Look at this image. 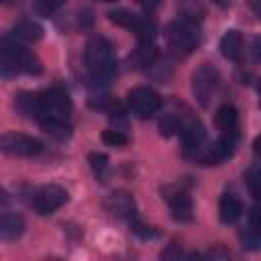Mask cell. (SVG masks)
Here are the masks:
<instances>
[{
    "instance_id": "1",
    "label": "cell",
    "mask_w": 261,
    "mask_h": 261,
    "mask_svg": "<svg viewBox=\"0 0 261 261\" xmlns=\"http://www.w3.org/2000/svg\"><path fill=\"white\" fill-rule=\"evenodd\" d=\"M86 67L90 71V80L94 88L106 86L112 75L116 73V55H114V45L106 37H92L86 45L84 53Z\"/></svg>"
},
{
    "instance_id": "2",
    "label": "cell",
    "mask_w": 261,
    "mask_h": 261,
    "mask_svg": "<svg viewBox=\"0 0 261 261\" xmlns=\"http://www.w3.org/2000/svg\"><path fill=\"white\" fill-rule=\"evenodd\" d=\"M12 73H41L39 59L20 43L4 39L2 43V75Z\"/></svg>"
},
{
    "instance_id": "3",
    "label": "cell",
    "mask_w": 261,
    "mask_h": 261,
    "mask_svg": "<svg viewBox=\"0 0 261 261\" xmlns=\"http://www.w3.org/2000/svg\"><path fill=\"white\" fill-rule=\"evenodd\" d=\"M163 37L167 41V47L175 55H188L200 45L198 24L190 22V20H184V18L169 22L163 31Z\"/></svg>"
},
{
    "instance_id": "4",
    "label": "cell",
    "mask_w": 261,
    "mask_h": 261,
    "mask_svg": "<svg viewBox=\"0 0 261 261\" xmlns=\"http://www.w3.org/2000/svg\"><path fill=\"white\" fill-rule=\"evenodd\" d=\"M69 114H71V100L63 88L57 86V88L41 92L39 122L41 120H67Z\"/></svg>"
},
{
    "instance_id": "5",
    "label": "cell",
    "mask_w": 261,
    "mask_h": 261,
    "mask_svg": "<svg viewBox=\"0 0 261 261\" xmlns=\"http://www.w3.org/2000/svg\"><path fill=\"white\" fill-rule=\"evenodd\" d=\"M220 88V73L214 65L202 63L192 73V92L202 106H208Z\"/></svg>"
},
{
    "instance_id": "6",
    "label": "cell",
    "mask_w": 261,
    "mask_h": 261,
    "mask_svg": "<svg viewBox=\"0 0 261 261\" xmlns=\"http://www.w3.org/2000/svg\"><path fill=\"white\" fill-rule=\"evenodd\" d=\"M161 198L167 202L169 212L175 220L179 222H190L194 208H192V198L188 194V188L184 184H167L161 188Z\"/></svg>"
},
{
    "instance_id": "7",
    "label": "cell",
    "mask_w": 261,
    "mask_h": 261,
    "mask_svg": "<svg viewBox=\"0 0 261 261\" xmlns=\"http://www.w3.org/2000/svg\"><path fill=\"white\" fill-rule=\"evenodd\" d=\"M126 106L135 116L149 118L161 108V96L151 88L139 86V88H133L126 94Z\"/></svg>"
},
{
    "instance_id": "8",
    "label": "cell",
    "mask_w": 261,
    "mask_h": 261,
    "mask_svg": "<svg viewBox=\"0 0 261 261\" xmlns=\"http://www.w3.org/2000/svg\"><path fill=\"white\" fill-rule=\"evenodd\" d=\"M69 194L61 188V186H55V184H47V186H41L35 194H33V208L37 214L41 216H47V214H53L55 210H59L65 202H67Z\"/></svg>"
},
{
    "instance_id": "9",
    "label": "cell",
    "mask_w": 261,
    "mask_h": 261,
    "mask_svg": "<svg viewBox=\"0 0 261 261\" xmlns=\"http://www.w3.org/2000/svg\"><path fill=\"white\" fill-rule=\"evenodd\" d=\"M0 149L14 157H35L43 151V143L22 133H4L0 139Z\"/></svg>"
},
{
    "instance_id": "10",
    "label": "cell",
    "mask_w": 261,
    "mask_h": 261,
    "mask_svg": "<svg viewBox=\"0 0 261 261\" xmlns=\"http://www.w3.org/2000/svg\"><path fill=\"white\" fill-rule=\"evenodd\" d=\"M181 151L186 159L198 161L206 147V130L198 120H190L188 124H181Z\"/></svg>"
},
{
    "instance_id": "11",
    "label": "cell",
    "mask_w": 261,
    "mask_h": 261,
    "mask_svg": "<svg viewBox=\"0 0 261 261\" xmlns=\"http://www.w3.org/2000/svg\"><path fill=\"white\" fill-rule=\"evenodd\" d=\"M216 128L220 133V139H226L237 145L239 141V112L232 104H222L216 110Z\"/></svg>"
},
{
    "instance_id": "12",
    "label": "cell",
    "mask_w": 261,
    "mask_h": 261,
    "mask_svg": "<svg viewBox=\"0 0 261 261\" xmlns=\"http://www.w3.org/2000/svg\"><path fill=\"white\" fill-rule=\"evenodd\" d=\"M104 206L110 214H114L116 218H124V220H135L137 216V206H135V200L128 192L124 190H116L112 192L106 200H104Z\"/></svg>"
},
{
    "instance_id": "13",
    "label": "cell",
    "mask_w": 261,
    "mask_h": 261,
    "mask_svg": "<svg viewBox=\"0 0 261 261\" xmlns=\"http://www.w3.org/2000/svg\"><path fill=\"white\" fill-rule=\"evenodd\" d=\"M232 151H234V143H230L226 139H218L212 145L204 147V151H202V155L198 157L196 163H200V165H218L224 159H228L232 155Z\"/></svg>"
},
{
    "instance_id": "14",
    "label": "cell",
    "mask_w": 261,
    "mask_h": 261,
    "mask_svg": "<svg viewBox=\"0 0 261 261\" xmlns=\"http://www.w3.org/2000/svg\"><path fill=\"white\" fill-rule=\"evenodd\" d=\"M218 216L224 224H232L237 222L241 216H243V202L239 200L237 194L232 192H224L220 196V202H218Z\"/></svg>"
},
{
    "instance_id": "15",
    "label": "cell",
    "mask_w": 261,
    "mask_h": 261,
    "mask_svg": "<svg viewBox=\"0 0 261 261\" xmlns=\"http://www.w3.org/2000/svg\"><path fill=\"white\" fill-rule=\"evenodd\" d=\"M14 108L29 118L39 120V110H41V92H20L14 98Z\"/></svg>"
},
{
    "instance_id": "16",
    "label": "cell",
    "mask_w": 261,
    "mask_h": 261,
    "mask_svg": "<svg viewBox=\"0 0 261 261\" xmlns=\"http://www.w3.org/2000/svg\"><path fill=\"white\" fill-rule=\"evenodd\" d=\"M220 53L226 59H230V61H239L241 59V55H243V37H241L239 31L230 29V31H226L222 35V39H220Z\"/></svg>"
},
{
    "instance_id": "17",
    "label": "cell",
    "mask_w": 261,
    "mask_h": 261,
    "mask_svg": "<svg viewBox=\"0 0 261 261\" xmlns=\"http://www.w3.org/2000/svg\"><path fill=\"white\" fill-rule=\"evenodd\" d=\"M22 232H24V220H22V216L20 214H8V212H4L2 214V220H0V237H2V241L18 239Z\"/></svg>"
},
{
    "instance_id": "18",
    "label": "cell",
    "mask_w": 261,
    "mask_h": 261,
    "mask_svg": "<svg viewBox=\"0 0 261 261\" xmlns=\"http://www.w3.org/2000/svg\"><path fill=\"white\" fill-rule=\"evenodd\" d=\"M12 35L16 39H22V41H39L43 37V27L31 18H24V20H18L14 24Z\"/></svg>"
},
{
    "instance_id": "19",
    "label": "cell",
    "mask_w": 261,
    "mask_h": 261,
    "mask_svg": "<svg viewBox=\"0 0 261 261\" xmlns=\"http://www.w3.org/2000/svg\"><path fill=\"white\" fill-rule=\"evenodd\" d=\"M155 59H157V49L153 43H139L135 53L128 57V61L135 63V67H149L155 63Z\"/></svg>"
},
{
    "instance_id": "20",
    "label": "cell",
    "mask_w": 261,
    "mask_h": 261,
    "mask_svg": "<svg viewBox=\"0 0 261 261\" xmlns=\"http://www.w3.org/2000/svg\"><path fill=\"white\" fill-rule=\"evenodd\" d=\"M41 126L49 137L57 141H65L71 135V126L67 124V120H41Z\"/></svg>"
},
{
    "instance_id": "21",
    "label": "cell",
    "mask_w": 261,
    "mask_h": 261,
    "mask_svg": "<svg viewBox=\"0 0 261 261\" xmlns=\"http://www.w3.org/2000/svg\"><path fill=\"white\" fill-rule=\"evenodd\" d=\"M245 179H247V188H249L251 196L255 200H261V165H253L247 171Z\"/></svg>"
},
{
    "instance_id": "22",
    "label": "cell",
    "mask_w": 261,
    "mask_h": 261,
    "mask_svg": "<svg viewBox=\"0 0 261 261\" xmlns=\"http://www.w3.org/2000/svg\"><path fill=\"white\" fill-rule=\"evenodd\" d=\"M63 2H65V0H31V6H33V10H35L37 14L49 16V14H53L59 6H63Z\"/></svg>"
},
{
    "instance_id": "23",
    "label": "cell",
    "mask_w": 261,
    "mask_h": 261,
    "mask_svg": "<svg viewBox=\"0 0 261 261\" xmlns=\"http://www.w3.org/2000/svg\"><path fill=\"white\" fill-rule=\"evenodd\" d=\"M102 141L110 147H124L128 143V137L122 133V130H116V128H106L102 133Z\"/></svg>"
},
{
    "instance_id": "24",
    "label": "cell",
    "mask_w": 261,
    "mask_h": 261,
    "mask_svg": "<svg viewBox=\"0 0 261 261\" xmlns=\"http://www.w3.org/2000/svg\"><path fill=\"white\" fill-rule=\"evenodd\" d=\"M88 163H90L92 171H94L98 177H102L104 171L108 169V157H106L104 153H98V151H94V153L88 155Z\"/></svg>"
},
{
    "instance_id": "25",
    "label": "cell",
    "mask_w": 261,
    "mask_h": 261,
    "mask_svg": "<svg viewBox=\"0 0 261 261\" xmlns=\"http://www.w3.org/2000/svg\"><path fill=\"white\" fill-rule=\"evenodd\" d=\"M181 18L184 20H190V22H200L202 20V16H204V10H202V6L200 4H184L181 6Z\"/></svg>"
},
{
    "instance_id": "26",
    "label": "cell",
    "mask_w": 261,
    "mask_h": 261,
    "mask_svg": "<svg viewBox=\"0 0 261 261\" xmlns=\"http://www.w3.org/2000/svg\"><path fill=\"white\" fill-rule=\"evenodd\" d=\"M179 128H181V124H179V120H177L173 114H165V116L159 120V133L165 135V137L173 135V133L179 130Z\"/></svg>"
},
{
    "instance_id": "27",
    "label": "cell",
    "mask_w": 261,
    "mask_h": 261,
    "mask_svg": "<svg viewBox=\"0 0 261 261\" xmlns=\"http://www.w3.org/2000/svg\"><path fill=\"white\" fill-rule=\"evenodd\" d=\"M249 230L261 239V204H257L249 212Z\"/></svg>"
},
{
    "instance_id": "28",
    "label": "cell",
    "mask_w": 261,
    "mask_h": 261,
    "mask_svg": "<svg viewBox=\"0 0 261 261\" xmlns=\"http://www.w3.org/2000/svg\"><path fill=\"white\" fill-rule=\"evenodd\" d=\"M249 53H251V59L253 61H261V35L253 37L251 47H249Z\"/></svg>"
},
{
    "instance_id": "29",
    "label": "cell",
    "mask_w": 261,
    "mask_h": 261,
    "mask_svg": "<svg viewBox=\"0 0 261 261\" xmlns=\"http://www.w3.org/2000/svg\"><path fill=\"white\" fill-rule=\"evenodd\" d=\"M161 2H163V0H137V4H139L147 14L155 12V10L161 6Z\"/></svg>"
},
{
    "instance_id": "30",
    "label": "cell",
    "mask_w": 261,
    "mask_h": 261,
    "mask_svg": "<svg viewBox=\"0 0 261 261\" xmlns=\"http://www.w3.org/2000/svg\"><path fill=\"white\" fill-rule=\"evenodd\" d=\"M247 4L251 8V12L261 20V0H247Z\"/></svg>"
},
{
    "instance_id": "31",
    "label": "cell",
    "mask_w": 261,
    "mask_h": 261,
    "mask_svg": "<svg viewBox=\"0 0 261 261\" xmlns=\"http://www.w3.org/2000/svg\"><path fill=\"white\" fill-rule=\"evenodd\" d=\"M253 151H255V155L261 157V135L255 137V141H253Z\"/></svg>"
},
{
    "instance_id": "32",
    "label": "cell",
    "mask_w": 261,
    "mask_h": 261,
    "mask_svg": "<svg viewBox=\"0 0 261 261\" xmlns=\"http://www.w3.org/2000/svg\"><path fill=\"white\" fill-rule=\"evenodd\" d=\"M214 2L220 4V6H226V4H228V0H214Z\"/></svg>"
},
{
    "instance_id": "33",
    "label": "cell",
    "mask_w": 261,
    "mask_h": 261,
    "mask_svg": "<svg viewBox=\"0 0 261 261\" xmlns=\"http://www.w3.org/2000/svg\"><path fill=\"white\" fill-rule=\"evenodd\" d=\"M2 2H4V4H14L16 0H2Z\"/></svg>"
},
{
    "instance_id": "34",
    "label": "cell",
    "mask_w": 261,
    "mask_h": 261,
    "mask_svg": "<svg viewBox=\"0 0 261 261\" xmlns=\"http://www.w3.org/2000/svg\"><path fill=\"white\" fill-rule=\"evenodd\" d=\"M100 2H116V0H100Z\"/></svg>"
},
{
    "instance_id": "35",
    "label": "cell",
    "mask_w": 261,
    "mask_h": 261,
    "mask_svg": "<svg viewBox=\"0 0 261 261\" xmlns=\"http://www.w3.org/2000/svg\"><path fill=\"white\" fill-rule=\"evenodd\" d=\"M259 98H261V84H259Z\"/></svg>"
}]
</instances>
